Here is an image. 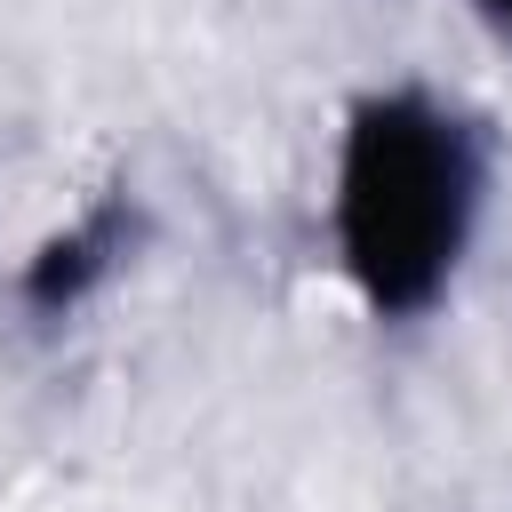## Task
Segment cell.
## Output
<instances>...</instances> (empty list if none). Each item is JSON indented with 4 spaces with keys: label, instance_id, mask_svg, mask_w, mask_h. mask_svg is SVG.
Wrapping results in <instances>:
<instances>
[{
    "label": "cell",
    "instance_id": "3957f363",
    "mask_svg": "<svg viewBox=\"0 0 512 512\" xmlns=\"http://www.w3.org/2000/svg\"><path fill=\"white\" fill-rule=\"evenodd\" d=\"M464 8H472L488 32H504V40H512V0H464Z\"/></svg>",
    "mask_w": 512,
    "mask_h": 512
},
{
    "label": "cell",
    "instance_id": "7a4b0ae2",
    "mask_svg": "<svg viewBox=\"0 0 512 512\" xmlns=\"http://www.w3.org/2000/svg\"><path fill=\"white\" fill-rule=\"evenodd\" d=\"M112 256H120V216H96V224H80L72 240L40 248V264H32V280H24V296H32L40 312L80 304V296H88V288L112 272Z\"/></svg>",
    "mask_w": 512,
    "mask_h": 512
},
{
    "label": "cell",
    "instance_id": "6da1fadb",
    "mask_svg": "<svg viewBox=\"0 0 512 512\" xmlns=\"http://www.w3.org/2000/svg\"><path fill=\"white\" fill-rule=\"evenodd\" d=\"M488 128L432 88H368L336 136L328 240L376 320H424L480 232Z\"/></svg>",
    "mask_w": 512,
    "mask_h": 512
}]
</instances>
